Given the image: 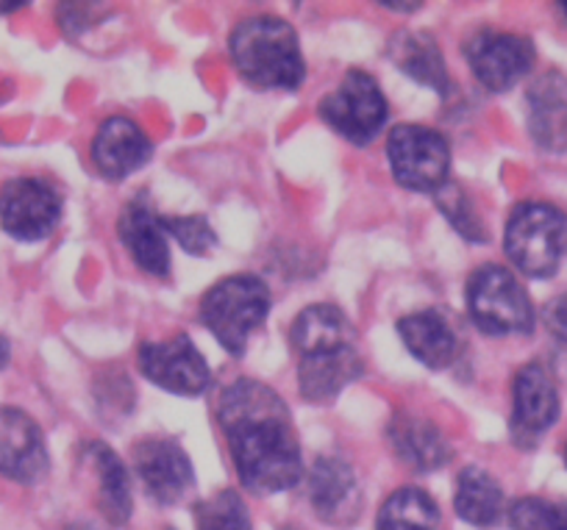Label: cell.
<instances>
[{"instance_id": "obj_1", "label": "cell", "mask_w": 567, "mask_h": 530, "mask_svg": "<svg viewBox=\"0 0 567 530\" xmlns=\"http://www.w3.org/2000/svg\"><path fill=\"white\" fill-rule=\"evenodd\" d=\"M217 419L245 489L276 495L301 484V445L290 408L276 389L250 378L234 381L223 389Z\"/></svg>"}, {"instance_id": "obj_21", "label": "cell", "mask_w": 567, "mask_h": 530, "mask_svg": "<svg viewBox=\"0 0 567 530\" xmlns=\"http://www.w3.org/2000/svg\"><path fill=\"white\" fill-rule=\"evenodd\" d=\"M292 347L298 356L307 353H320V350H337L357 344V328L342 314L337 305H309L292 322Z\"/></svg>"}, {"instance_id": "obj_33", "label": "cell", "mask_w": 567, "mask_h": 530, "mask_svg": "<svg viewBox=\"0 0 567 530\" xmlns=\"http://www.w3.org/2000/svg\"><path fill=\"white\" fill-rule=\"evenodd\" d=\"M23 9V3H0V12H18Z\"/></svg>"}, {"instance_id": "obj_29", "label": "cell", "mask_w": 567, "mask_h": 530, "mask_svg": "<svg viewBox=\"0 0 567 530\" xmlns=\"http://www.w3.org/2000/svg\"><path fill=\"white\" fill-rule=\"evenodd\" d=\"M162 226L193 256H206L217 245V233L206 217H162Z\"/></svg>"}, {"instance_id": "obj_26", "label": "cell", "mask_w": 567, "mask_h": 530, "mask_svg": "<svg viewBox=\"0 0 567 530\" xmlns=\"http://www.w3.org/2000/svg\"><path fill=\"white\" fill-rule=\"evenodd\" d=\"M195 524L198 530H250V517L243 497L223 489L195 508Z\"/></svg>"}, {"instance_id": "obj_20", "label": "cell", "mask_w": 567, "mask_h": 530, "mask_svg": "<svg viewBox=\"0 0 567 530\" xmlns=\"http://www.w3.org/2000/svg\"><path fill=\"white\" fill-rule=\"evenodd\" d=\"M398 333H401L409 353L420 364H425V367L443 370L456 358V347H460L456 344V333L440 311L425 309L417 311V314L403 316L398 322Z\"/></svg>"}, {"instance_id": "obj_9", "label": "cell", "mask_w": 567, "mask_h": 530, "mask_svg": "<svg viewBox=\"0 0 567 530\" xmlns=\"http://www.w3.org/2000/svg\"><path fill=\"white\" fill-rule=\"evenodd\" d=\"M140 370L151 384L173 395L195 397L209 386V364L187 333H178L171 342H148L140 347Z\"/></svg>"}, {"instance_id": "obj_14", "label": "cell", "mask_w": 567, "mask_h": 530, "mask_svg": "<svg viewBox=\"0 0 567 530\" xmlns=\"http://www.w3.org/2000/svg\"><path fill=\"white\" fill-rule=\"evenodd\" d=\"M48 472V450L42 430L20 408H0V475L34 484Z\"/></svg>"}, {"instance_id": "obj_11", "label": "cell", "mask_w": 567, "mask_h": 530, "mask_svg": "<svg viewBox=\"0 0 567 530\" xmlns=\"http://www.w3.org/2000/svg\"><path fill=\"white\" fill-rule=\"evenodd\" d=\"M134 464L145 491L162 506H176L195 486L189 456L173 439H142L134 447Z\"/></svg>"}, {"instance_id": "obj_19", "label": "cell", "mask_w": 567, "mask_h": 530, "mask_svg": "<svg viewBox=\"0 0 567 530\" xmlns=\"http://www.w3.org/2000/svg\"><path fill=\"white\" fill-rule=\"evenodd\" d=\"M390 445L395 456L401 458L409 467L420 469V472H432V469H443L451 461V445L445 441L443 430L434 423L414 414H398L392 417L390 430Z\"/></svg>"}, {"instance_id": "obj_8", "label": "cell", "mask_w": 567, "mask_h": 530, "mask_svg": "<svg viewBox=\"0 0 567 530\" xmlns=\"http://www.w3.org/2000/svg\"><path fill=\"white\" fill-rule=\"evenodd\" d=\"M62 198L40 178H14L0 187V226L20 242H40L56 228Z\"/></svg>"}, {"instance_id": "obj_36", "label": "cell", "mask_w": 567, "mask_h": 530, "mask_svg": "<svg viewBox=\"0 0 567 530\" xmlns=\"http://www.w3.org/2000/svg\"><path fill=\"white\" fill-rule=\"evenodd\" d=\"M565 461H567V450H565Z\"/></svg>"}, {"instance_id": "obj_2", "label": "cell", "mask_w": 567, "mask_h": 530, "mask_svg": "<svg viewBox=\"0 0 567 530\" xmlns=\"http://www.w3.org/2000/svg\"><path fill=\"white\" fill-rule=\"evenodd\" d=\"M231 62L256 90H298L307 79L296 29L281 18H250L231 31Z\"/></svg>"}, {"instance_id": "obj_5", "label": "cell", "mask_w": 567, "mask_h": 530, "mask_svg": "<svg viewBox=\"0 0 567 530\" xmlns=\"http://www.w3.org/2000/svg\"><path fill=\"white\" fill-rule=\"evenodd\" d=\"M467 309L487 336L528 333L534 325L532 298L506 267L484 264L467 281Z\"/></svg>"}, {"instance_id": "obj_10", "label": "cell", "mask_w": 567, "mask_h": 530, "mask_svg": "<svg viewBox=\"0 0 567 530\" xmlns=\"http://www.w3.org/2000/svg\"><path fill=\"white\" fill-rule=\"evenodd\" d=\"M465 56L478 84L489 92H506L532 70L534 45L526 37L482 31L467 42Z\"/></svg>"}, {"instance_id": "obj_16", "label": "cell", "mask_w": 567, "mask_h": 530, "mask_svg": "<svg viewBox=\"0 0 567 530\" xmlns=\"http://www.w3.org/2000/svg\"><path fill=\"white\" fill-rule=\"evenodd\" d=\"M120 239L128 248L131 259L140 264V270L159 278L171 272V248H167V231L162 226V217L142 198L131 200L120 215Z\"/></svg>"}, {"instance_id": "obj_24", "label": "cell", "mask_w": 567, "mask_h": 530, "mask_svg": "<svg viewBox=\"0 0 567 530\" xmlns=\"http://www.w3.org/2000/svg\"><path fill=\"white\" fill-rule=\"evenodd\" d=\"M86 456H90V461L95 464L97 484H101V489H97V500H101L103 517H106L112 524L128 522L131 484H128V472H125L117 453H114L112 447L101 445V441H92V445L86 447Z\"/></svg>"}, {"instance_id": "obj_12", "label": "cell", "mask_w": 567, "mask_h": 530, "mask_svg": "<svg viewBox=\"0 0 567 530\" xmlns=\"http://www.w3.org/2000/svg\"><path fill=\"white\" fill-rule=\"evenodd\" d=\"M515 408H512V436L517 445L534 447L539 436L559 417V392L543 364H526L515 375Z\"/></svg>"}, {"instance_id": "obj_6", "label": "cell", "mask_w": 567, "mask_h": 530, "mask_svg": "<svg viewBox=\"0 0 567 530\" xmlns=\"http://www.w3.org/2000/svg\"><path fill=\"white\" fill-rule=\"evenodd\" d=\"M395 181L412 193H440L449 184L451 150L440 131L425 125H398L386 142Z\"/></svg>"}, {"instance_id": "obj_30", "label": "cell", "mask_w": 567, "mask_h": 530, "mask_svg": "<svg viewBox=\"0 0 567 530\" xmlns=\"http://www.w3.org/2000/svg\"><path fill=\"white\" fill-rule=\"evenodd\" d=\"M545 325L561 344H567V292L545 305Z\"/></svg>"}, {"instance_id": "obj_27", "label": "cell", "mask_w": 567, "mask_h": 530, "mask_svg": "<svg viewBox=\"0 0 567 530\" xmlns=\"http://www.w3.org/2000/svg\"><path fill=\"white\" fill-rule=\"evenodd\" d=\"M512 530H567V502L520 497L509 508Z\"/></svg>"}, {"instance_id": "obj_25", "label": "cell", "mask_w": 567, "mask_h": 530, "mask_svg": "<svg viewBox=\"0 0 567 530\" xmlns=\"http://www.w3.org/2000/svg\"><path fill=\"white\" fill-rule=\"evenodd\" d=\"M375 530H440V508L423 489H401L381 506Z\"/></svg>"}, {"instance_id": "obj_35", "label": "cell", "mask_w": 567, "mask_h": 530, "mask_svg": "<svg viewBox=\"0 0 567 530\" xmlns=\"http://www.w3.org/2000/svg\"><path fill=\"white\" fill-rule=\"evenodd\" d=\"M559 9H561V12H565V14H567V3H561V7H559Z\"/></svg>"}, {"instance_id": "obj_34", "label": "cell", "mask_w": 567, "mask_h": 530, "mask_svg": "<svg viewBox=\"0 0 567 530\" xmlns=\"http://www.w3.org/2000/svg\"><path fill=\"white\" fill-rule=\"evenodd\" d=\"M68 530H95V528H92V524H70Z\"/></svg>"}, {"instance_id": "obj_13", "label": "cell", "mask_w": 567, "mask_h": 530, "mask_svg": "<svg viewBox=\"0 0 567 530\" xmlns=\"http://www.w3.org/2000/svg\"><path fill=\"white\" fill-rule=\"evenodd\" d=\"M309 502L323 522L346 528L362 513V491L357 472L340 456H323L309 472Z\"/></svg>"}, {"instance_id": "obj_15", "label": "cell", "mask_w": 567, "mask_h": 530, "mask_svg": "<svg viewBox=\"0 0 567 530\" xmlns=\"http://www.w3.org/2000/svg\"><path fill=\"white\" fill-rule=\"evenodd\" d=\"M154 156V145L145 131L125 117H112L101 125L92 142V162L109 181H123L125 175L145 167Z\"/></svg>"}, {"instance_id": "obj_3", "label": "cell", "mask_w": 567, "mask_h": 530, "mask_svg": "<svg viewBox=\"0 0 567 530\" xmlns=\"http://www.w3.org/2000/svg\"><path fill=\"white\" fill-rule=\"evenodd\" d=\"M270 311V289L256 276H231L209 289L200 300V322L231 353L243 356L248 339Z\"/></svg>"}, {"instance_id": "obj_31", "label": "cell", "mask_w": 567, "mask_h": 530, "mask_svg": "<svg viewBox=\"0 0 567 530\" xmlns=\"http://www.w3.org/2000/svg\"><path fill=\"white\" fill-rule=\"evenodd\" d=\"M9 358H12V347H9V342L3 336H0V370L7 367Z\"/></svg>"}, {"instance_id": "obj_4", "label": "cell", "mask_w": 567, "mask_h": 530, "mask_svg": "<svg viewBox=\"0 0 567 530\" xmlns=\"http://www.w3.org/2000/svg\"><path fill=\"white\" fill-rule=\"evenodd\" d=\"M504 250L528 278H550L567 253V217L550 204H520L506 222Z\"/></svg>"}, {"instance_id": "obj_32", "label": "cell", "mask_w": 567, "mask_h": 530, "mask_svg": "<svg viewBox=\"0 0 567 530\" xmlns=\"http://www.w3.org/2000/svg\"><path fill=\"white\" fill-rule=\"evenodd\" d=\"M384 9H390V12H417V3H386Z\"/></svg>"}, {"instance_id": "obj_23", "label": "cell", "mask_w": 567, "mask_h": 530, "mask_svg": "<svg viewBox=\"0 0 567 530\" xmlns=\"http://www.w3.org/2000/svg\"><path fill=\"white\" fill-rule=\"evenodd\" d=\"M454 508L460 519L476 528H493L504 517V491L482 467H465L456 480Z\"/></svg>"}, {"instance_id": "obj_17", "label": "cell", "mask_w": 567, "mask_h": 530, "mask_svg": "<svg viewBox=\"0 0 567 530\" xmlns=\"http://www.w3.org/2000/svg\"><path fill=\"white\" fill-rule=\"evenodd\" d=\"M528 131L548 153L567 150V75L545 73L528 86Z\"/></svg>"}, {"instance_id": "obj_22", "label": "cell", "mask_w": 567, "mask_h": 530, "mask_svg": "<svg viewBox=\"0 0 567 530\" xmlns=\"http://www.w3.org/2000/svg\"><path fill=\"white\" fill-rule=\"evenodd\" d=\"M390 56L403 73L417 84L434 92H449L451 79L445 70V59L432 34L425 31H401L390 40Z\"/></svg>"}, {"instance_id": "obj_28", "label": "cell", "mask_w": 567, "mask_h": 530, "mask_svg": "<svg viewBox=\"0 0 567 530\" xmlns=\"http://www.w3.org/2000/svg\"><path fill=\"white\" fill-rule=\"evenodd\" d=\"M437 209L443 211V215L451 220V226H454L462 237L471 239L473 245H478L487 239V231H484L482 222L476 220V215H473L471 204H467L465 195L460 193V187H454V184H445V187L437 193Z\"/></svg>"}, {"instance_id": "obj_7", "label": "cell", "mask_w": 567, "mask_h": 530, "mask_svg": "<svg viewBox=\"0 0 567 530\" xmlns=\"http://www.w3.org/2000/svg\"><path fill=\"white\" fill-rule=\"evenodd\" d=\"M386 114L390 108H386L379 84L373 75L362 73V70H351L342 79L340 90L320 101V117L353 145L373 142L384 128Z\"/></svg>"}, {"instance_id": "obj_18", "label": "cell", "mask_w": 567, "mask_h": 530, "mask_svg": "<svg viewBox=\"0 0 567 530\" xmlns=\"http://www.w3.org/2000/svg\"><path fill=\"white\" fill-rule=\"evenodd\" d=\"M364 364L357 344L337 350H320L301 356L298 367V386L309 403H331L348 384L362 375Z\"/></svg>"}]
</instances>
